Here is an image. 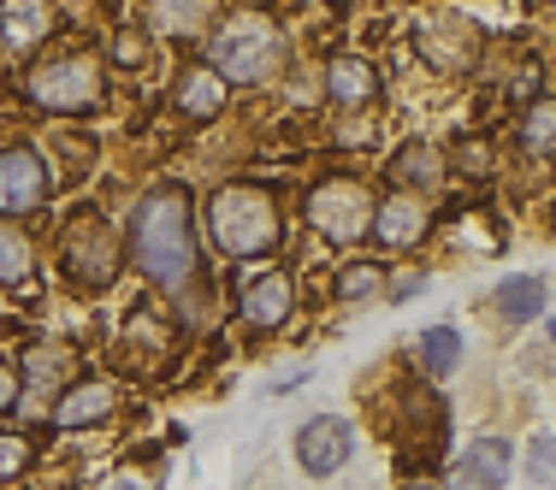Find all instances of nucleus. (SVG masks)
<instances>
[{
    "instance_id": "f257e3e1",
    "label": "nucleus",
    "mask_w": 556,
    "mask_h": 490,
    "mask_svg": "<svg viewBox=\"0 0 556 490\" xmlns=\"http://www.w3.org/2000/svg\"><path fill=\"white\" fill-rule=\"evenodd\" d=\"M130 255L154 284L178 289L195 272V236H190V195L178 183L142 195L137 219H130Z\"/></svg>"
},
{
    "instance_id": "f03ea898",
    "label": "nucleus",
    "mask_w": 556,
    "mask_h": 490,
    "mask_svg": "<svg viewBox=\"0 0 556 490\" xmlns=\"http://www.w3.org/2000/svg\"><path fill=\"white\" fill-rule=\"evenodd\" d=\"M207 231L225 255L249 260V255H267L285 236V219H278V202L261 183H225V190L207 202Z\"/></svg>"
},
{
    "instance_id": "7ed1b4c3",
    "label": "nucleus",
    "mask_w": 556,
    "mask_h": 490,
    "mask_svg": "<svg viewBox=\"0 0 556 490\" xmlns=\"http://www.w3.org/2000/svg\"><path fill=\"white\" fill-rule=\"evenodd\" d=\"M207 65L225 83H267L285 65V30L261 12H231L207 42Z\"/></svg>"
},
{
    "instance_id": "20e7f679",
    "label": "nucleus",
    "mask_w": 556,
    "mask_h": 490,
    "mask_svg": "<svg viewBox=\"0 0 556 490\" xmlns=\"http://www.w3.org/2000/svg\"><path fill=\"white\" fill-rule=\"evenodd\" d=\"M60 267H65V278H72L77 289H89V296L108 289L118 278V236H113V224L96 219V214H77L72 224H65Z\"/></svg>"
},
{
    "instance_id": "39448f33",
    "label": "nucleus",
    "mask_w": 556,
    "mask_h": 490,
    "mask_svg": "<svg viewBox=\"0 0 556 490\" xmlns=\"http://www.w3.org/2000/svg\"><path fill=\"white\" fill-rule=\"evenodd\" d=\"M30 101L48 113H96L101 107V65L89 54H60L30 72Z\"/></svg>"
},
{
    "instance_id": "423d86ee",
    "label": "nucleus",
    "mask_w": 556,
    "mask_h": 490,
    "mask_svg": "<svg viewBox=\"0 0 556 490\" xmlns=\"http://www.w3.org/2000/svg\"><path fill=\"white\" fill-rule=\"evenodd\" d=\"M308 224L338 248L362 243L367 224H374V195H367L362 183H350V178H332V183H320V190L308 195Z\"/></svg>"
},
{
    "instance_id": "0eeeda50",
    "label": "nucleus",
    "mask_w": 556,
    "mask_h": 490,
    "mask_svg": "<svg viewBox=\"0 0 556 490\" xmlns=\"http://www.w3.org/2000/svg\"><path fill=\"white\" fill-rule=\"evenodd\" d=\"M415 48L427 54V65H439V72H468V65L480 60L485 36L468 12H427L420 30H415Z\"/></svg>"
},
{
    "instance_id": "6e6552de",
    "label": "nucleus",
    "mask_w": 556,
    "mask_h": 490,
    "mask_svg": "<svg viewBox=\"0 0 556 490\" xmlns=\"http://www.w3.org/2000/svg\"><path fill=\"white\" fill-rule=\"evenodd\" d=\"M48 160L36 149H7L0 154V214H12V219H24V214H36V207L48 202Z\"/></svg>"
},
{
    "instance_id": "1a4fd4ad",
    "label": "nucleus",
    "mask_w": 556,
    "mask_h": 490,
    "mask_svg": "<svg viewBox=\"0 0 556 490\" xmlns=\"http://www.w3.org/2000/svg\"><path fill=\"white\" fill-rule=\"evenodd\" d=\"M350 455H355V426L338 420V414H320V420H308V426L296 431V461H302L308 479H332Z\"/></svg>"
},
{
    "instance_id": "9d476101",
    "label": "nucleus",
    "mask_w": 556,
    "mask_h": 490,
    "mask_svg": "<svg viewBox=\"0 0 556 490\" xmlns=\"http://www.w3.org/2000/svg\"><path fill=\"white\" fill-rule=\"evenodd\" d=\"M509 485V443L503 437H480L456 455V467L444 473V490H503Z\"/></svg>"
},
{
    "instance_id": "9b49d317",
    "label": "nucleus",
    "mask_w": 556,
    "mask_h": 490,
    "mask_svg": "<svg viewBox=\"0 0 556 490\" xmlns=\"http://www.w3.org/2000/svg\"><path fill=\"white\" fill-rule=\"evenodd\" d=\"M54 36V0H0V42L30 54Z\"/></svg>"
},
{
    "instance_id": "f8f14e48",
    "label": "nucleus",
    "mask_w": 556,
    "mask_h": 490,
    "mask_svg": "<svg viewBox=\"0 0 556 490\" xmlns=\"http://www.w3.org/2000/svg\"><path fill=\"white\" fill-rule=\"evenodd\" d=\"M118 408V390L108 378H89V384H72V390L60 396V408H54V426L60 431H89V426H101Z\"/></svg>"
},
{
    "instance_id": "ddd939ff",
    "label": "nucleus",
    "mask_w": 556,
    "mask_h": 490,
    "mask_svg": "<svg viewBox=\"0 0 556 490\" xmlns=\"http://www.w3.org/2000/svg\"><path fill=\"white\" fill-rule=\"evenodd\" d=\"M367 231H374L386 248L420 243V231H427V202H420V195H408V190H396L391 202L374 207V224H367Z\"/></svg>"
},
{
    "instance_id": "4468645a",
    "label": "nucleus",
    "mask_w": 556,
    "mask_h": 490,
    "mask_svg": "<svg viewBox=\"0 0 556 490\" xmlns=\"http://www.w3.org/2000/svg\"><path fill=\"white\" fill-rule=\"evenodd\" d=\"M290 278L285 272H255V278H243V320L249 325H261V331H273V325H285L290 320Z\"/></svg>"
},
{
    "instance_id": "2eb2a0df",
    "label": "nucleus",
    "mask_w": 556,
    "mask_h": 490,
    "mask_svg": "<svg viewBox=\"0 0 556 490\" xmlns=\"http://www.w3.org/2000/svg\"><path fill=\"white\" fill-rule=\"evenodd\" d=\"M326 89H332L338 107H374L379 72H374L367 60H355V54H338L332 65H326Z\"/></svg>"
},
{
    "instance_id": "dca6fc26",
    "label": "nucleus",
    "mask_w": 556,
    "mask_h": 490,
    "mask_svg": "<svg viewBox=\"0 0 556 490\" xmlns=\"http://www.w3.org/2000/svg\"><path fill=\"white\" fill-rule=\"evenodd\" d=\"M18 373L30 378L36 390H60V384H72V373H77V354L65 349V343H30Z\"/></svg>"
},
{
    "instance_id": "f3484780",
    "label": "nucleus",
    "mask_w": 556,
    "mask_h": 490,
    "mask_svg": "<svg viewBox=\"0 0 556 490\" xmlns=\"http://www.w3.org/2000/svg\"><path fill=\"white\" fill-rule=\"evenodd\" d=\"M439 178H444V154L432 149V142H415V149H403V154L391 160V183H403L408 195L439 190Z\"/></svg>"
},
{
    "instance_id": "a211bd4d",
    "label": "nucleus",
    "mask_w": 556,
    "mask_h": 490,
    "mask_svg": "<svg viewBox=\"0 0 556 490\" xmlns=\"http://www.w3.org/2000/svg\"><path fill=\"white\" fill-rule=\"evenodd\" d=\"M178 107L190 118H214L225 107V77L214 65H190V72L178 77Z\"/></svg>"
},
{
    "instance_id": "6ab92c4d",
    "label": "nucleus",
    "mask_w": 556,
    "mask_h": 490,
    "mask_svg": "<svg viewBox=\"0 0 556 490\" xmlns=\"http://www.w3.org/2000/svg\"><path fill=\"white\" fill-rule=\"evenodd\" d=\"M214 18V0H149V30L161 36H195Z\"/></svg>"
},
{
    "instance_id": "aec40b11",
    "label": "nucleus",
    "mask_w": 556,
    "mask_h": 490,
    "mask_svg": "<svg viewBox=\"0 0 556 490\" xmlns=\"http://www.w3.org/2000/svg\"><path fill=\"white\" fill-rule=\"evenodd\" d=\"M497 313L503 320H533V313H545V284L539 278H509V284L497 289Z\"/></svg>"
},
{
    "instance_id": "412c9836",
    "label": "nucleus",
    "mask_w": 556,
    "mask_h": 490,
    "mask_svg": "<svg viewBox=\"0 0 556 490\" xmlns=\"http://www.w3.org/2000/svg\"><path fill=\"white\" fill-rule=\"evenodd\" d=\"M36 272V248L18 224H0V284H24Z\"/></svg>"
},
{
    "instance_id": "4be33fe9",
    "label": "nucleus",
    "mask_w": 556,
    "mask_h": 490,
    "mask_svg": "<svg viewBox=\"0 0 556 490\" xmlns=\"http://www.w3.org/2000/svg\"><path fill=\"white\" fill-rule=\"evenodd\" d=\"M420 361H427V373L432 378H450L462 366V337L450 325H432L427 337H420Z\"/></svg>"
},
{
    "instance_id": "5701e85b",
    "label": "nucleus",
    "mask_w": 556,
    "mask_h": 490,
    "mask_svg": "<svg viewBox=\"0 0 556 490\" xmlns=\"http://www.w3.org/2000/svg\"><path fill=\"white\" fill-rule=\"evenodd\" d=\"M551 137H556V113H551V101H533L521 118V149L527 154H551Z\"/></svg>"
},
{
    "instance_id": "b1692460",
    "label": "nucleus",
    "mask_w": 556,
    "mask_h": 490,
    "mask_svg": "<svg viewBox=\"0 0 556 490\" xmlns=\"http://www.w3.org/2000/svg\"><path fill=\"white\" fill-rule=\"evenodd\" d=\"M379 284H386V267H374V260H362V267H343V272H338V296H343V301L379 296Z\"/></svg>"
},
{
    "instance_id": "393cba45",
    "label": "nucleus",
    "mask_w": 556,
    "mask_h": 490,
    "mask_svg": "<svg viewBox=\"0 0 556 490\" xmlns=\"http://www.w3.org/2000/svg\"><path fill=\"white\" fill-rule=\"evenodd\" d=\"M18 473H30V443L18 431H0V485L18 479Z\"/></svg>"
},
{
    "instance_id": "a878e982",
    "label": "nucleus",
    "mask_w": 556,
    "mask_h": 490,
    "mask_svg": "<svg viewBox=\"0 0 556 490\" xmlns=\"http://www.w3.org/2000/svg\"><path fill=\"white\" fill-rule=\"evenodd\" d=\"M527 479L551 490V431H539L533 443H527Z\"/></svg>"
},
{
    "instance_id": "bb28decb",
    "label": "nucleus",
    "mask_w": 556,
    "mask_h": 490,
    "mask_svg": "<svg viewBox=\"0 0 556 490\" xmlns=\"http://www.w3.org/2000/svg\"><path fill=\"white\" fill-rule=\"evenodd\" d=\"M113 60H118V65H142V60H149L142 30H118V36H113Z\"/></svg>"
},
{
    "instance_id": "cd10ccee",
    "label": "nucleus",
    "mask_w": 556,
    "mask_h": 490,
    "mask_svg": "<svg viewBox=\"0 0 556 490\" xmlns=\"http://www.w3.org/2000/svg\"><path fill=\"white\" fill-rule=\"evenodd\" d=\"M420 289H427V272H403V278L391 284V296H396V301H408V296H420Z\"/></svg>"
},
{
    "instance_id": "c85d7f7f",
    "label": "nucleus",
    "mask_w": 556,
    "mask_h": 490,
    "mask_svg": "<svg viewBox=\"0 0 556 490\" xmlns=\"http://www.w3.org/2000/svg\"><path fill=\"white\" fill-rule=\"evenodd\" d=\"M12 402H18V373H7V366H0V414H7Z\"/></svg>"
},
{
    "instance_id": "c756f323",
    "label": "nucleus",
    "mask_w": 556,
    "mask_h": 490,
    "mask_svg": "<svg viewBox=\"0 0 556 490\" xmlns=\"http://www.w3.org/2000/svg\"><path fill=\"white\" fill-rule=\"evenodd\" d=\"M408 490H432V485H408Z\"/></svg>"
},
{
    "instance_id": "7c9ffc66",
    "label": "nucleus",
    "mask_w": 556,
    "mask_h": 490,
    "mask_svg": "<svg viewBox=\"0 0 556 490\" xmlns=\"http://www.w3.org/2000/svg\"><path fill=\"white\" fill-rule=\"evenodd\" d=\"M338 7H343V0H338Z\"/></svg>"
}]
</instances>
